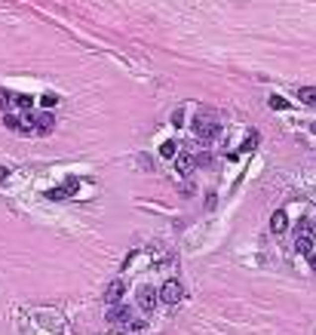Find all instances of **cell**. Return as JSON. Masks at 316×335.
I'll list each match as a JSON object with an SVG mask.
<instances>
[{
  "label": "cell",
  "mask_w": 316,
  "mask_h": 335,
  "mask_svg": "<svg viewBox=\"0 0 316 335\" xmlns=\"http://www.w3.org/2000/svg\"><path fill=\"white\" fill-rule=\"evenodd\" d=\"M190 126H194V132L203 138V142H209V138H215L218 135V120L212 117V114H209V111H200L197 117H194V123H190Z\"/></svg>",
  "instance_id": "1"
},
{
  "label": "cell",
  "mask_w": 316,
  "mask_h": 335,
  "mask_svg": "<svg viewBox=\"0 0 316 335\" xmlns=\"http://www.w3.org/2000/svg\"><path fill=\"white\" fill-rule=\"evenodd\" d=\"M132 320H135V317H132V311L126 308V305H108V323L114 326V329H129L132 326Z\"/></svg>",
  "instance_id": "2"
},
{
  "label": "cell",
  "mask_w": 316,
  "mask_h": 335,
  "mask_svg": "<svg viewBox=\"0 0 316 335\" xmlns=\"http://www.w3.org/2000/svg\"><path fill=\"white\" fill-rule=\"evenodd\" d=\"M157 295H160L163 305H178L181 298H184V286L178 283V280H166V283L157 289Z\"/></svg>",
  "instance_id": "3"
},
{
  "label": "cell",
  "mask_w": 316,
  "mask_h": 335,
  "mask_svg": "<svg viewBox=\"0 0 316 335\" xmlns=\"http://www.w3.org/2000/svg\"><path fill=\"white\" fill-rule=\"evenodd\" d=\"M135 298H138V308H142L145 314H151V311L157 308V302H160V295H157V289H154V286H138Z\"/></svg>",
  "instance_id": "4"
},
{
  "label": "cell",
  "mask_w": 316,
  "mask_h": 335,
  "mask_svg": "<svg viewBox=\"0 0 316 335\" xmlns=\"http://www.w3.org/2000/svg\"><path fill=\"white\" fill-rule=\"evenodd\" d=\"M123 292H126V286H123V280H111V283L104 286V302H108V305H117L120 298H123Z\"/></svg>",
  "instance_id": "5"
},
{
  "label": "cell",
  "mask_w": 316,
  "mask_h": 335,
  "mask_svg": "<svg viewBox=\"0 0 316 335\" xmlns=\"http://www.w3.org/2000/svg\"><path fill=\"white\" fill-rule=\"evenodd\" d=\"M31 123H34V132H37V135H49L52 126H56L52 114H37V117H31Z\"/></svg>",
  "instance_id": "6"
},
{
  "label": "cell",
  "mask_w": 316,
  "mask_h": 335,
  "mask_svg": "<svg viewBox=\"0 0 316 335\" xmlns=\"http://www.w3.org/2000/svg\"><path fill=\"white\" fill-rule=\"evenodd\" d=\"M286 227H289V216L283 213V209H276V213L270 216V231H273V234H283Z\"/></svg>",
  "instance_id": "7"
},
{
  "label": "cell",
  "mask_w": 316,
  "mask_h": 335,
  "mask_svg": "<svg viewBox=\"0 0 316 335\" xmlns=\"http://www.w3.org/2000/svg\"><path fill=\"white\" fill-rule=\"evenodd\" d=\"M197 169V157H190V154H181L178 157V172L187 175V172H194Z\"/></svg>",
  "instance_id": "8"
},
{
  "label": "cell",
  "mask_w": 316,
  "mask_h": 335,
  "mask_svg": "<svg viewBox=\"0 0 316 335\" xmlns=\"http://www.w3.org/2000/svg\"><path fill=\"white\" fill-rule=\"evenodd\" d=\"M298 99H301L304 105H313L316 108V86H301V90H298Z\"/></svg>",
  "instance_id": "9"
},
{
  "label": "cell",
  "mask_w": 316,
  "mask_h": 335,
  "mask_svg": "<svg viewBox=\"0 0 316 335\" xmlns=\"http://www.w3.org/2000/svg\"><path fill=\"white\" fill-rule=\"evenodd\" d=\"M295 249L301 252V255H310V252H313V240H310L307 234H301V237L295 240Z\"/></svg>",
  "instance_id": "10"
},
{
  "label": "cell",
  "mask_w": 316,
  "mask_h": 335,
  "mask_svg": "<svg viewBox=\"0 0 316 335\" xmlns=\"http://www.w3.org/2000/svg\"><path fill=\"white\" fill-rule=\"evenodd\" d=\"M12 105H15V108H22V111H28L31 105H34V99L25 96V93H12Z\"/></svg>",
  "instance_id": "11"
},
{
  "label": "cell",
  "mask_w": 316,
  "mask_h": 335,
  "mask_svg": "<svg viewBox=\"0 0 316 335\" xmlns=\"http://www.w3.org/2000/svg\"><path fill=\"white\" fill-rule=\"evenodd\" d=\"M175 154H178V145H175L172 138H169V142H163V145H160V157H163V160H172Z\"/></svg>",
  "instance_id": "12"
},
{
  "label": "cell",
  "mask_w": 316,
  "mask_h": 335,
  "mask_svg": "<svg viewBox=\"0 0 316 335\" xmlns=\"http://www.w3.org/2000/svg\"><path fill=\"white\" fill-rule=\"evenodd\" d=\"M9 108H12V93L0 90V111H9Z\"/></svg>",
  "instance_id": "13"
},
{
  "label": "cell",
  "mask_w": 316,
  "mask_h": 335,
  "mask_svg": "<svg viewBox=\"0 0 316 335\" xmlns=\"http://www.w3.org/2000/svg\"><path fill=\"white\" fill-rule=\"evenodd\" d=\"M270 108H273V111H286L289 102H286L283 96H270Z\"/></svg>",
  "instance_id": "14"
},
{
  "label": "cell",
  "mask_w": 316,
  "mask_h": 335,
  "mask_svg": "<svg viewBox=\"0 0 316 335\" xmlns=\"http://www.w3.org/2000/svg\"><path fill=\"white\" fill-rule=\"evenodd\" d=\"M255 148H258V132H252V135L239 145V151H255Z\"/></svg>",
  "instance_id": "15"
},
{
  "label": "cell",
  "mask_w": 316,
  "mask_h": 335,
  "mask_svg": "<svg viewBox=\"0 0 316 335\" xmlns=\"http://www.w3.org/2000/svg\"><path fill=\"white\" fill-rule=\"evenodd\" d=\"M77 188H80V182H77V179H65V185H62V191L68 194V197H71V194H74Z\"/></svg>",
  "instance_id": "16"
},
{
  "label": "cell",
  "mask_w": 316,
  "mask_h": 335,
  "mask_svg": "<svg viewBox=\"0 0 316 335\" xmlns=\"http://www.w3.org/2000/svg\"><path fill=\"white\" fill-rule=\"evenodd\" d=\"M40 105H43V108H56V105H59V96H52V93H46V96L40 99Z\"/></svg>",
  "instance_id": "17"
},
{
  "label": "cell",
  "mask_w": 316,
  "mask_h": 335,
  "mask_svg": "<svg viewBox=\"0 0 316 335\" xmlns=\"http://www.w3.org/2000/svg\"><path fill=\"white\" fill-rule=\"evenodd\" d=\"M68 194L62 191V188H56V191H46V200H65Z\"/></svg>",
  "instance_id": "18"
},
{
  "label": "cell",
  "mask_w": 316,
  "mask_h": 335,
  "mask_svg": "<svg viewBox=\"0 0 316 335\" xmlns=\"http://www.w3.org/2000/svg\"><path fill=\"white\" fill-rule=\"evenodd\" d=\"M172 123H175V126H181V123H184V111H181V108L172 114Z\"/></svg>",
  "instance_id": "19"
},
{
  "label": "cell",
  "mask_w": 316,
  "mask_h": 335,
  "mask_svg": "<svg viewBox=\"0 0 316 335\" xmlns=\"http://www.w3.org/2000/svg\"><path fill=\"white\" fill-rule=\"evenodd\" d=\"M307 258H310V268H313V274H316V252H310Z\"/></svg>",
  "instance_id": "20"
},
{
  "label": "cell",
  "mask_w": 316,
  "mask_h": 335,
  "mask_svg": "<svg viewBox=\"0 0 316 335\" xmlns=\"http://www.w3.org/2000/svg\"><path fill=\"white\" fill-rule=\"evenodd\" d=\"M6 175H9V169H3V166H0V182H6Z\"/></svg>",
  "instance_id": "21"
},
{
  "label": "cell",
  "mask_w": 316,
  "mask_h": 335,
  "mask_svg": "<svg viewBox=\"0 0 316 335\" xmlns=\"http://www.w3.org/2000/svg\"><path fill=\"white\" fill-rule=\"evenodd\" d=\"M310 129H313V135H316V123H310Z\"/></svg>",
  "instance_id": "22"
}]
</instances>
